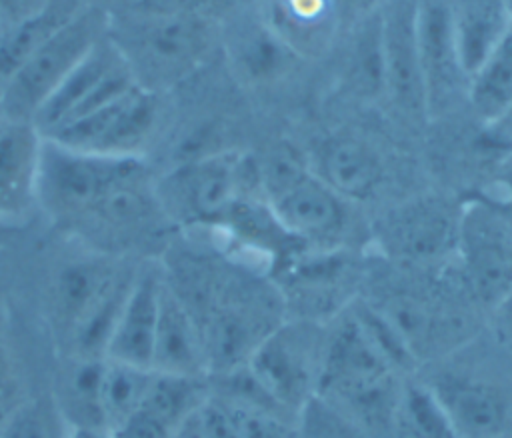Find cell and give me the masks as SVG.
Wrapping results in <instances>:
<instances>
[{
  "mask_svg": "<svg viewBox=\"0 0 512 438\" xmlns=\"http://www.w3.org/2000/svg\"><path fill=\"white\" fill-rule=\"evenodd\" d=\"M428 384L438 396L456 438H504L510 404L496 384L464 376H442Z\"/></svg>",
  "mask_w": 512,
  "mask_h": 438,
  "instance_id": "2e32d148",
  "label": "cell"
},
{
  "mask_svg": "<svg viewBox=\"0 0 512 438\" xmlns=\"http://www.w3.org/2000/svg\"><path fill=\"white\" fill-rule=\"evenodd\" d=\"M70 438H110L104 430H88V428H72Z\"/></svg>",
  "mask_w": 512,
  "mask_h": 438,
  "instance_id": "e575fe53",
  "label": "cell"
},
{
  "mask_svg": "<svg viewBox=\"0 0 512 438\" xmlns=\"http://www.w3.org/2000/svg\"><path fill=\"white\" fill-rule=\"evenodd\" d=\"M416 36L426 108L428 114H438L468 98V78L452 34L450 0H416Z\"/></svg>",
  "mask_w": 512,
  "mask_h": 438,
  "instance_id": "7c38bea8",
  "label": "cell"
},
{
  "mask_svg": "<svg viewBox=\"0 0 512 438\" xmlns=\"http://www.w3.org/2000/svg\"><path fill=\"white\" fill-rule=\"evenodd\" d=\"M128 62L134 78L152 92L190 76L212 46V30L192 10L174 14H146L110 36Z\"/></svg>",
  "mask_w": 512,
  "mask_h": 438,
  "instance_id": "277c9868",
  "label": "cell"
},
{
  "mask_svg": "<svg viewBox=\"0 0 512 438\" xmlns=\"http://www.w3.org/2000/svg\"><path fill=\"white\" fill-rule=\"evenodd\" d=\"M146 172L138 156H104L42 136L34 196L66 220L90 218L112 188Z\"/></svg>",
  "mask_w": 512,
  "mask_h": 438,
  "instance_id": "5b68a950",
  "label": "cell"
},
{
  "mask_svg": "<svg viewBox=\"0 0 512 438\" xmlns=\"http://www.w3.org/2000/svg\"><path fill=\"white\" fill-rule=\"evenodd\" d=\"M154 370L118 362V360H104L102 372V388H100V402H102V416L106 432L118 428L132 412L140 406Z\"/></svg>",
  "mask_w": 512,
  "mask_h": 438,
  "instance_id": "4316f807",
  "label": "cell"
},
{
  "mask_svg": "<svg viewBox=\"0 0 512 438\" xmlns=\"http://www.w3.org/2000/svg\"><path fill=\"white\" fill-rule=\"evenodd\" d=\"M0 438H2V434H0Z\"/></svg>",
  "mask_w": 512,
  "mask_h": 438,
  "instance_id": "f35d334b",
  "label": "cell"
},
{
  "mask_svg": "<svg viewBox=\"0 0 512 438\" xmlns=\"http://www.w3.org/2000/svg\"><path fill=\"white\" fill-rule=\"evenodd\" d=\"M208 396L204 378L154 372L140 406L108 434L110 438H172Z\"/></svg>",
  "mask_w": 512,
  "mask_h": 438,
  "instance_id": "5bb4252c",
  "label": "cell"
},
{
  "mask_svg": "<svg viewBox=\"0 0 512 438\" xmlns=\"http://www.w3.org/2000/svg\"><path fill=\"white\" fill-rule=\"evenodd\" d=\"M120 280L122 276L102 260H76L58 272L54 280V312L66 336Z\"/></svg>",
  "mask_w": 512,
  "mask_h": 438,
  "instance_id": "44dd1931",
  "label": "cell"
},
{
  "mask_svg": "<svg viewBox=\"0 0 512 438\" xmlns=\"http://www.w3.org/2000/svg\"><path fill=\"white\" fill-rule=\"evenodd\" d=\"M104 360L100 356L70 354V362L64 366L54 400L72 428L106 432L100 402Z\"/></svg>",
  "mask_w": 512,
  "mask_h": 438,
  "instance_id": "603a6c76",
  "label": "cell"
},
{
  "mask_svg": "<svg viewBox=\"0 0 512 438\" xmlns=\"http://www.w3.org/2000/svg\"><path fill=\"white\" fill-rule=\"evenodd\" d=\"M310 168L346 202L370 198L384 178L380 156L364 140L348 134L326 138L316 148Z\"/></svg>",
  "mask_w": 512,
  "mask_h": 438,
  "instance_id": "ac0fdd59",
  "label": "cell"
},
{
  "mask_svg": "<svg viewBox=\"0 0 512 438\" xmlns=\"http://www.w3.org/2000/svg\"><path fill=\"white\" fill-rule=\"evenodd\" d=\"M390 438H456L428 382L402 384L392 416Z\"/></svg>",
  "mask_w": 512,
  "mask_h": 438,
  "instance_id": "d4e9b609",
  "label": "cell"
},
{
  "mask_svg": "<svg viewBox=\"0 0 512 438\" xmlns=\"http://www.w3.org/2000/svg\"><path fill=\"white\" fill-rule=\"evenodd\" d=\"M334 0H268L264 18L300 54L320 44L334 24Z\"/></svg>",
  "mask_w": 512,
  "mask_h": 438,
  "instance_id": "484cf974",
  "label": "cell"
},
{
  "mask_svg": "<svg viewBox=\"0 0 512 438\" xmlns=\"http://www.w3.org/2000/svg\"><path fill=\"white\" fill-rule=\"evenodd\" d=\"M18 402L14 400V376H12V366L6 354L4 344L0 342V424L8 416V412L16 406Z\"/></svg>",
  "mask_w": 512,
  "mask_h": 438,
  "instance_id": "1f68e13d",
  "label": "cell"
},
{
  "mask_svg": "<svg viewBox=\"0 0 512 438\" xmlns=\"http://www.w3.org/2000/svg\"><path fill=\"white\" fill-rule=\"evenodd\" d=\"M2 438H70L72 426L54 396L20 400L0 424Z\"/></svg>",
  "mask_w": 512,
  "mask_h": 438,
  "instance_id": "f1b7e54d",
  "label": "cell"
},
{
  "mask_svg": "<svg viewBox=\"0 0 512 438\" xmlns=\"http://www.w3.org/2000/svg\"><path fill=\"white\" fill-rule=\"evenodd\" d=\"M0 34H2V32H0Z\"/></svg>",
  "mask_w": 512,
  "mask_h": 438,
  "instance_id": "ab89813d",
  "label": "cell"
},
{
  "mask_svg": "<svg viewBox=\"0 0 512 438\" xmlns=\"http://www.w3.org/2000/svg\"><path fill=\"white\" fill-rule=\"evenodd\" d=\"M460 218L462 214H456L444 200H408L380 218L376 240L384 254L394 260L428 264L456 252Z\"/></svg>",
  "mask_w": 512,
  "mask_h": 438,
  "instance_id": "30bf717a",
  "label": "cell"
},
{
  "mask_svg": "<svg viewBox=\"0 0 512 438\" xmlns=\"http://www.w3.org/2000/svg\"><path fill=\"white\" fill-rule=\"evenodd\" d=\"M468 102L486 122H500L512 108V26L468 80Z\"/></svg>",
  "mask_w": 512,
  "mask_h": 438,
  "instance_id": "cb8c5ba5",
  "label": "cell"
},
{
  "mask_svg": "<svg viewBox=\"0 0 512 438\" xmlns=\"http://www.w3.org/2000/svg\"><path fill=\"white\" fill-rule=\"evenodd\" d=\"M152 370L172 376L206 378L208 358L200 324L180 294L162 280Z\"/></svg>",
  "mask_w": 512,
  "mask_h": 438,
  "instance_id": "9a60e30c",
  "label": "cell"
},
{
  "mask_svg": "<svg viewBox=\"0 0 512 438\" xmlns=\"http://www.w3.org/2000/svg\"><path fill=\"white\" fill-rule=\"evenodd\" d=\"M72 14L74 12L58 16V12H52L48 6H44L36 14L14 22L10 32L0 34V86Z\"/></svg>",
  "mask_w": 512,
  "mask_h": 438,
  "instance_id": "f546056e",
  "label": "cell"
},
{
  "mask_svg": "<svg viewBox=\"0 0 512 438\" xmlns=\"http://www.w3.org/2000/svg\"><path fill=\"white\" fill-rule=\"evenodd\" d=\"M246 192H262L258 166L238 152L190 156L154 186L160 210L182 224H218Z\"/></svg>",
  "mask_w": 512,
  "mask_h": 438,
  "instance_id": "3957f363",
  "label": "cell"
},
{
  "mask_svg": "<svg viewBox=\"0 0 512 438\" xmlns=\"http://www.w3.org/2000/svg\"><path fill=\"white\" fill-rule=\"evenodd\" d=\"M494 310H496L502 332H506V336L512 338V288L496 302Z\"/></svg>",
  "mask_w": 512,
  "mask_h": 438,
  "instance_id": "836d02e7",
  "label": "cell"
},
{
  "mask_svg": "<svg viewBox=\"0 0 512 438\" xmlns=\"http://www.w3.org/2000/svg\"><path fill=\"white\" fill-rule=\"evenodd\" d=\"M508 6H510V10H512V0H508Z\"/></svg>",
  "mask_w": 512,
  "mask_h": 438,
  "instance_id": "74e56055",
  "label": "cell"
},
{
  "mask_svg": "<svg viewBox=\"0 0 512 438\" xmlns=\"http://www.w3.org/2000/svg\"><path fill=\"white\" fill-rule=\"evenodd\" d=\"M334 316L326 330L316 396L326 398L354 428L372 438H390L402 388L398 372L366 340L348 306Z\"/></svg>",
  "mask_w": 512,
  "mask_h": 438,
  "instance_id": "6da1fadb",
  "label": "cell"
},
{
  "mask_svg": "<svg viewBox=\"0 0 512 438\" xmlns=\"http://www.w3.org/2000/svg\"><path fill=\"white\" fill-rule=\"evenodd\" d=\"M256 166L262 196L280 228L304 246L336 248L346 228L348 202L292 148L278 146Z\"/></svg>",
  "mask_w": 512,
  "mask_h": 438,
  "instance_id": "7a4b0ae2",
  "label": "cell"
},
{
  "mask_svg": "<svg viewBox=\"0 0 512 438\" xmlns=\"http://www.w3.org/2000/svg\"><path fill=\"white\" fill-rule=\"evenodd\" d=\"M92 14L74 12L2 84L0 108L8 122L32 124L38 110L98 42Z\"/></svg>",
  "mask_w": 512,
  "mask_h": 438,
  "instance_id": "52a82bcc",
  "label": "cell"
},
{
  "mask_svg": "<svg viewBox=\"0 0 512 438\" xmlns=\"http://www.w3.org/2000/svg\"><path fill=\"white\" fill-rule=\"evenodd\" d=\"M44 6H46V0H0V10L6 16H10L14 22L36 14Z\"/></svg>",
  "mask_w": 512,
  "mask_h": 438,
  "instance_id": "d6a6232c",
  "label": "cell"
},
{
  "mask_svg": "<svg viewBox=\"0 0 512 438\" xmlns=\"http://www.w3.org/2000/svg\"><path fill=\"white\" fill-rule=\"evenodd\" d=\"M384 94L410 116H426V90L416 36V0H382L378 6Z\"/></svg>",
  "mask_w": 512,
  "mask_h": 438,
  "instance_id": "8fae6325",
  "label": "cell"
},
{
  "mask_svg": "<svg viewBox=\"0 0 512 438\" xmlns=\"http://www.w3.org/2000/svg\"><path fill=\"white\" fill-rule=\"evenodd\" d=\"M326 330L316 320L280 322L248 356L244 368L290 416L302 414L316 396Z\"/></svg>",
  "mask_w": 512,
  "mask_h": 438,
  "instance_id": "8992f818",
  "label": "cell"
},
{
  "mask_svg": "<svg viewBox=\"0 0 512 438\" xmlns=\"http://www.w3.org/2000/svg\"><path fill=\"white\" fill-rule=\"evenodd\" d=\"M502 120H512V108H510V110H508V114H506V116H504V118H502ZM502 120H500V122H502Z\"/></svg>",
  "mask_w": 512,
  "mask_h": 438,
  "instance_id": "8d00e7d4",
  "label": "cell"
},
{
  "mask_svg": "<svg viewBox=\"0 0 512 438\" xmlns=\"http://www.w3.org/2000/svg\"><path fill=\"white\" fill-rule=\"evenodd\" d=\"M456 254L470 292L490 304L512 288V238L488 210L462 212Z\"/></svg>",
  "mask_w": 512,
  "mask_h": 438,
  "instance_id": "4fadbf2b",
  "label": "cell"
},
{
  "mask_svg": "<svg viewBox=\"0 0 512 438\" xmlns=\"http://www.w3.org/2000/svg\"><path fill=\"white\" fill-rule=\"evenodd\" d=\"M140 84L112 40H98L32 120L40 136L96 110Z\"/></svg>",
  "mask_w": 512,
  "mask_h": 438,
  "instance_id": "ba28073f",
  "label": "cell"
},
{
  "mask_svg": "<svg viewBox=\"0 0 512 438\" xmlns=\"http://www.w3.org/2000/svg\"><path fill=\"white\" fill-rule=\"evenodd\" d=\"M156 120V92L136 84L110 104L64 124L44 138L82 152L104 156H140V148L152 134Z\"/></svg>",
  "mask_w": 512,
  "mask_h": 438,
  "instance_id": "9c48e42d",
  "label": "cell"
},
{
  "mask_svg": "<svg viewBox=\"0 0 512 438\" xmlns=\"http://www.w3.org/2000/svg\"><path fill=\"white\" fill-rule=\"evenodd\" d=\"M160 288L162 276L156 270H140L132 276L106 346V358L152 370Z\"/></svg>",
  "mask_w": 512,
  "mask_h": 438,
  "instance_id": "e0dca14e",
  "label": "cell"
},
{
  "mask_svg": "<svg viewBox=\"0 0 512 438\" xmlns=\"http://www.w3.org/2000/svg\"><path fill=\"white\" fill-rule=\"evenodd\" d=\"M348 50V78L352 86L362 94H384V62L380 44V20L378 8L364 12L358 22Z\"/></svg>",
  "mask_w": 512,
  "mask_h": 438,
  "instance_id": "83f0119b",
  "label": "cell"
},
{
  "mask_svg": "<svg viewBox=\"0 0 512 438\" xmlns=\"http://www.w3.org/2000/svg\"><path fill=\"white\" fill-rule=\"evenodd\" d=\"M42 136L26 122L0 128V210H16L34 196Z\"/></svg>",
  "mask_w": 512,
  "mask_h": 438,
  "instance_id": "7402d4cb",
  "label": "cell"
},
{
  "mask_svg": "<svg viewBox=\"0 0 512 438\" xmlns=\"http://www.w3.org/2000/svg\"><path fill=\"white\" fill-rule=\"evenodd\" d=\"M226 48L234 72L250 84L276 80L286 74L298 58V52L264 16L248 20L234 30Z\"/></svg>",
  "mask_w": 512,
  "mask_h": 438,
  "instance_id": "ffe728a7",
  "label": "cell"
},
{
  "mask_svg": "<svg viewBox=\"0 0 512 438\" xmlns=\"http://www.w3.org/2000/svg\"><path fill=\"white\" fill-rule=\"evenodd\" d=\"M352 2H356V4H358V6H362V8H366V12H368V10L376 8L382 0H352Z\"/></svg>",
  "mask_w": 512,
  "mask_h": 438,
  "instance_id": "d590c367",
  "label": "cell"
},
{
  "mask_svg": "<svg viewBox=\"0 0 512 438\" xmlns=\"http://www.w3.org/2000/svg\"><path fill=\"white\" fill-rule=\"evenodd\" d=\"M450 18L458 62L470 80L510 30L512 10L508 0H450Z\"/></svg>",
  "mask_w": 512,
  "mask_h": 438,
  "instance_id": "d6986e66",
  "label": "cell"
},
{
  "mask_svg": "<svg viewBox=\"0 0 512 438\" xmlns=\"http://www.w3.org/2000/svg\"><path fill=\"white\" fill-rule=\"evenodd\" d=\"M172 438H242L230 420L224 404L216 396H208L200 408L176 430Z\"/></svg>",
  "mask_w": 512,
  "mask_h": 438,
  "instance_id": "4dcf8cb0",
  "label": "cell"
}]
</instances>
